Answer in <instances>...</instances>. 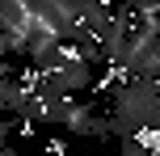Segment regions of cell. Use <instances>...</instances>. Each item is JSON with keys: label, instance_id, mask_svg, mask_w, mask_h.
Listing matches in <instances>:
<instances>
[{"label": "cell", "instance_id": "obj_1", "mask_svg": "<svg viewBox=\"0 0 160 156\" xmlns=\"http://www.w3.org/2000/svg\"><path fill=\"white\" fill-rule=\"evenodd\" d=\"M156 110H160V84L156 80H143V76L122 80L114 89V114H110L114 135L118 139H135V135L152 131Z\"/></svg>", "mask_w": 160, "mask_h": 156}, {"label": "cell", "instance_id": "obj_2", "mask_svg": "<svg viewBox=\"0 0 160 156\" xmlns=\"http://www.w3.org/2000/svg\"><path fill=\"white\" fill-rule=\"evenodd\" d=\"M97 118V110L88 101H76V97H59V101H47L42 110V123L51 127H63L68 135H88V123Z\"/></svg>", "mask_w": 160, "mask_h": 156}, {"label": "cell", "instance_id": "obj_3", "mask_svg": "<svg viewBox=\"0 0 160 156\" xmlns=\"http://www.w3.org/2000/svg\"><path fill=\"white\" fill-rule=\"evenodd\" d=\"M30 97H34V84H17L13 76H8V80L0 84V106H4V110H8L13 118H21V114H25Z\"/></svg>", "mask_w": 160, "mask_h": 156}, {"label": "cell", "instance_id": "obj_4", "mask_svg": "<svg viewBox=\"0 0 160 156\" xmlns=\"http://www.w3.org/2000/svg\"><path fill=\"white\" fill-rule=\"evenodd\" d=\"M118 156H156V148L135 135V139H118Z\"/></svg>", "mask_w": 160, "mask_h": 156}]
</instances>
